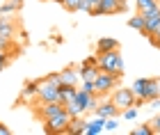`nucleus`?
<instances>
[{"label":"nucleus","mask_w":160,"mask_h":135,"mask_svg":"<svg viewBox=\"0 0 160 135\" xmlns=\"http://www.w3.org/2000/svg\"><path fill=\"white\" fill-rule=\"evenodd\" d=\"M133 92H135V105H147L153 98H158V80L156 78H135L133 82Z\"/></svg>","instance_id":"f257e3e1"},{"label":"nucleus","mask_w":160,"mask_h":135,"mask_svg":"<svg viewBox=\"0 0 160 135\" xmlns=\"http://www.w3.org/2000/svg\"><path fill=\"white\" fill-rule=\"evenodd\" d=\"M121 48H114V51L108 53H98V71H105V73H114L123 78V58H121Z\"/></svg>","instance_id":"f03ea898"},{"label":"nucleus","mask_w":160,"mask_h":135,"mask_svg":"<svg viewBox=\"0 0 160 135\" xmlns=\"http://www.w3.org/2000/svg\"><path fill=\"white\" fill-rule=\"evenodd\" d=\"M37 103H48V101H60V85L48 80L46 76L39 78V89H37V96H34Z\"/></svg>","instance_id":"7ed1b4c3"},{"label":"nucleus","mask_w":160,"mask_h":135,"mask_svg":"<svg viewBox=\"0 0 160 135\" xmlns=\"http://www.w3.org/2000/svg\"><path fill=\"white\" fill-rule=\"evenodd\" d=\"M119 80H121V76H114V73H105V71H98L96 78H94V87H96V94H98V96L112 94V92L119 87Z\"/></svg>","instance_id":"20e7f679"},{"label":"nucleus","mask_w":160,"mask_h":135,"mask_svg":"<svg viewBox=\"0 0 160 135\" xmlns=\"http://www.w3.org/2000/svg\"><path fill=\"white\" fill-rule=\"evenodd\" d=\"M69 122H71V115L64 110V112H60V115H55V117L46 119V122H41V128H43V133H48V135H62V133L67 135Z\"/></svg>","instance_id":"39448f33"},{"label":"nucleus","mask_w":160,"mask_h":135,"mask_svg":"<svg viewBox=\"0 0 160 135\" xmlns=\"http://www.w3.org/2000/svg\"><path fill=\"white\" fill-rule=\"evenodd\" d=\"M32 105V112H34V117L39 119V122H46V119L50 117H55V115H60V112H64L67 108L60 103V101H48V103H30Z\"/></svg>","instance_id":"423d86ee"},{"label":"nucleus","mask_w":160,"mask_h":135,"mask_svg":"<svg viewBox=\"0 0 160 135\" xmlns=\"http://www.w3.org/2000/svg\"><path fill=\"white\" fill-rule=\"evenodd\" d=\"M110 101L117 105V110H126L130 105H135V92H133V87H117L112 92Z\"/></svg>","instance_id":"0eeeda50"},{"label":"nucleus","mask_w":160,"mask_h":135,"mask_svg":"<svg viewBox=\"0 0 160 135\" xmlns=\"http://www.w3.org/2000/svg\"><path fill=\"white\" fill-rule=\"evenodd\" d=\"M76 103L85 112L87 110H96L98 108V94H89V92H85V89H78L76 92Z\"/></svg>","instance_id":"6e6552de"},{"label":"nucleus","mask_w":160,"mask_h":135,"mask_svg":"<svg viewBox=\"0 0 160 135\" xmlns=\"http://www.w3.org/2000/svg\"><path fill=\"white\" fill-rule=\"evenodd\" d=\"M144 37H149L151 32H156L160 28V7H156V9L151 12H144Z\"/></svg>","instance_id":"1a4fd4ad"},{"label":"nucleus","mask_w":160,"mask_h":135,"mask_svg":"<svg viewBox=\"0 0 160 135\" xmlns=\"http://www.w3.org/2000/svg\"><path fill=\"white\" fill-rule=\"evenodd\" d=\"M60 85H78L80 82V73H78V69L76 67H67V69H62L60 71Z\"/></svg>","instance_id":"9d476101"},{"label":"nucleus","mask_w":160,"mask_h":135,"mask_svg":"<svg viewBox=\"0 0 160 135\" xmlns=\"http://www.w3.org/2000/svg\"><path fill=\"white\" fill-rule=\"evenodd\" d=\"M108 14H121L117 0H101L96 7V16H108Z\"/></svg>","instance_id":"9b49d317"},{"label":"nucleus","mask_w":160,"mask_h":135,"mask_svg":"<svg viewBox=\"0 0 160 135\" xmlns=\"http://www.w3.org/2000/svg\"><path fill=\"white\" fill-rule=\"evenodd\" d=\"M0 34L7 39H14V34H16V21L9 18V16H2L0 18Z\"/></svg>","instance_id":"f8f14e48"},{"label":"nucleus","mask_w":160,"mask_h":135,"mask_svg":"<svg viewBox=\"0 0 160 135\" xmlns=\"http://www.w3.org/2000/svg\"><path fill=\"white\" fill-rule=\"evenodd\" d=\"M119 112H121V110H117V105H114L112 101H103V103H101L98 108H96V117H103V119L114 117V115L119 117Z\"/></svg>","instance_id":"ddd939ff"},{"label":"nucleus","mask_w":160,"mask_h":135,"mask_svg":"<svg viewBox=\"0 0 160 135\" xmlns=\"http://www.w3.org/2000/svg\"><path fill=\"white\" fill-rule=\"evenodd\" d=\"M114 48H121V44H119L117 39H112V37H103V39H98V41H96V55H98V53L114 51Z\"/></svg>","instance_id":"4468645a"},{"label":"nucleus","mask_w":160,"mask_h":135,"mask_svg":"<svg viewBox=\"0 0 160 135\" xmlns=\"http://www.w3.org/2000/svg\"><path fill=\"white\" fill-rule=\"evenodd\" d=\"M76 92H78V85H60V103L67 105L69 101H73Z\"/></svg>","instance_id":"2eb2a0df"},{"label":"nucleus","mask_w":160,"mask_h":135,"mask_svg":"<svg viewBox=\"0 0 160 135\" xmlns=\"http://www.w3.org/2000/svg\"><path fill=\"white\" fill-rule=\"evenodd\" d=\"M23 9V0H5L2 7H0V16H9L14 12H21Z\"/></svg>","instance_id":"dca6fc26"},{"label":"nucleus","mask_w":160,"mask_h":135,"mask_svg":"<svg viewBox=\"0 0 160 135\" xmlns=\"http://www.w3.org/2000/svg\"><path fill=\"white\" fill-rule=\"evenodd\" d=\"M37 89H39V78H37V80H25V85H23V89H21V98H18V103L23 101V98L37 96Z\"/></svg>","instance_id":"f3484780"},{"label":"nucleus","mask_w":160,"mask_h":135,"mask_svg":"<svg viewBox=\"0 0 160 135\" xmlns=\"http://www.w3.org/2000/svg\"><path fill=\"white\" fill-rule=\"evenodd\" d=\"M85 126H87L85 119H80V117H71V122H69V126H67V135L85 133Z\"/></svg>","instance_id":"a211bd4d"},{"label":"nucleus","mask_w":160,"mask_h":135,"mask_svg":"<svg viewBox=\"0 0 160 135\" xmlns=\"http://www.w3.org/2000/svg\"><path fill=\"white\" fill-rule=\"evenodd\" d=\"M103 126H105V119L103 117H96L94 122H87L85 135H98V133H103Z\"/></svg>","instance_id":"6ab92c4d"},{"label":"nucleus","mask_w":160,"mask_h":135,"mask_svg":"<svg viewBox=\"0 0 160 135\" xmlns=\"http://www.w3.org/2000/svg\"><path fill=\"white\" fill-rule=\"evenodd\" d=\"M135 7L140 14H144V12H151L156 7H160V0H135Z\"/></svg>","instance_id":"aec40b11"},{"label":"nucleus","mask_w":160,"mask_h":135,"mask_svg":"<svg viewBox=\"0 0 160 135\" xmlns=\"http://www.w3.org/2000/svg\"><path fill=\"white\" fill-rule=\"evenodd\" d=\"M78 73H80V80H94L98 73V67H85V64H80L78 67Z\"/></svg>","instance_id":"412c9836"},{"label":"nucleus","mask_w":160,"mask_h":135,"mask_svg":"<svg viewBox=\"0 0 160 135\" xmlns=\"http://www.w3.org/2000/svg\"><path fill=\"white\" fill-rule=\"evenodd\" d=\"M128 28H133V30H137V32L144 34V16H142L140 12H137V16H130L128 18Z\"/></svg>","instance_id":"4be33fe9"},{"label":"nucleus","mask_w":160,"mask_h":135,"mask_svg":"<svg viewBox=\"0 0 160 135\" xmlns=\"http://www.w3.org/2000/svg\"><path fill=\"white\" fill-rule=\"evenodd\" d=\"M101 0H82V12H87L89 16H96V7Z\"/></svg>","instance_id":"5701e85b"},{"label":"nucleus","mask_w":160,"mask_h":135,"mask_svg":"<svg viewBox=\"0 0 160 135\" xmlns=\"http://www.w3.org/2000/svg\"><path fill=\"white\" fill-rule=\"evenodd\" d=\"M64 108H67V112H69L71 117H80V115L85 112V110H82V108H80V105L76 103V98H73V101H69L67 105H64Z\"/></svg>","instance_id":"b1692460"},{"label":"nucleus","mask_w":160,"mask_h":135,"mask_svg":"<svg viewBox=\"0 0 160 135\" xmlns=\"http://www.w3.org/2000/svg\"><path fill=\"white\" fill-rule=\"evenodd\" d=\"M62 7L67 12H80V9H82V0H64Z\"/></svg>","instance_id":"393cba45"},{"label":"nucleus","mask_w":160,"mask_h":135,"mask_svg":"<svg viewBox=\"0 0 160 135\" xmlns=\"http://www.w3.org/2000/svg\"><path fill=\"white\" fill-rule=\"evenodd\" d=\"M117 128H119V119H117V115H114V117H108V119H105L103 131H108V133H114Z\"/></svg>","instance_id":"a878e982"},{"label":"nucleus","mask_w":160,"mask_h":135,"mask_svg":"<svg viewBox=\"0 0 160 135\" xmlns=\"http://www.w3.org/2000/svg\"><path fill=\"white\" fill-rule=\"evenodd\" d=\"M130 135H153V128H151V124H144V126H135Z\"/></svg>","instance_id":"bb28decb"},{"label":"nucleus","mask_w":160,"mask_h":135,"mask_svg":"<svg viewBox=\"0 0 160 135\" xmlns=\"http://www.w3.org/2000/svg\"><path fill=\"white\" fill-rule=\"evenodd\" d=\"M147 39L151 41V46H153V48H158V51H160V28H158L156 32H151Z\"/></svg>","instance_id":"cd10ccee"},{"label":"nucleus","mask_w":160,"mask_h":135,"mask_svg":"<svg viewBox=\"0 0 160 135\" xmlns=\"http://www.w3.org/2000/svg\"><path fill=\"white\" fill-rule=\"evenodd\" d=\"M80 64H85V67H98V58H96V55H92V58H85Z\"/></svg>","instance_id":"c85d7f7f"},{"label":"nucleus","mask_w":160,"mask_h":135,"mask_svg":"<svg viewBox=\"0 0 160 135\" xmlns=\"http://www.w3.org/2000/svg\"><path fill=\"white\" fill-rule=\"evenodd\" d=\"M123 117H126V119H135L137 117V108H135V105L126 108V110H123Z\"/></svg>","instance_id":"c756f323"},{"label":"nucleus","mask_w":160,"mask_h":135,"mask_svg":"<svg viewBox=\"0 0 160 135\" xmlns=\"http://www.w3.org/2000/svg\"><path fill=\"white\" fill-rule=\"evenodd\" d=\"M151 124V128H153V133H160V115L153 119V122H149Z\"/></svg>","instance_id":"7c9ffc66"},{"label":"nucleus","mask_w":160,"mask_h":135,"mask_svg":"<svg viewBox=\"0 0 160 135\" xmlns=\"http://www.w3.org/2000/svg\"><path fill=\"white\" fill-rule=\"evenodd\" d=\"M46 78H48V80H53V82H57V85L62 82V80H60V71H55V73H48Z\"/></svg>","instance_id":"2f4dec72"},{"label":"nucleus","mask_w":160,"mask_h":135,"mask_svg":"<svg viewBox=\"0 0 160 135\" xmlns=\"http://www.w3.org/2000/svg\"><path fill=\"white\" fill-rule=\"evenodd\" d=\"M117 5H119V12H128V0H117Z\"/></svg>","instance_id":"473e14b6"},{"label":"nucleus","mask_w":160,"mask_h":135,"mask_svg":"<svg viewBox=\"0 0 160 135\" xmlns=\"http://www.w3.org/2000/svg\"><path fill=\"white\" fill-rule=\"evenodd\" d=\"M9 133H12V131H9V128H7V126H5V124H0V135H9Z\"/></svg>","instance_id":"72a5a7b5"},{"label":"nucleus","mask_w":160,"mask_h":135,"mask_svg":"<svg viewBox=\"0 0 160 135\" xmlns=\"http://www.w3.org/2000/svg\"><path fill=\"white\" fill-rule=\"evenodd\" d=\"M156 80H158V94H160V76L156 78Z\"/></svg>","instance_id":"f704fd0d"},{"label":"nucleus","mask_w":160,"mask_h":135,"mask_svg":"<svg viewBox=\"0 0 160 135\" xmlns=\"http://www.w3.org/2000/svg\"><path fill=\"white\" fill-rule=\"evenodd\" d=\"M53 2H57V5H62V2H64V0H53Z\"/></svg>","instance_id":"c9c22d12"},{"label":"nucleus","mask_w":160,"mask_h":135,"mask_svg":"<svg viewBox=\"0 0 160 135\" xmlns=\"http://www.w3.org/2000/svg\"><path fill=\"white\" fill-rule=\"evenodd\" d=\"M39 2H48V0H39Z\"/></svg>","instance_id":"e433bc0d"},{"label":"nucleus","mask_w":160,"mask_h":135,"mask_svg":"<svg viewBox=\"0 0 160 135\" xmlns=\"http://www.w3.org/2000/svg\"><path fill=\"white\" fill-rule=\"evenodd\" d=\"M0 71H2V69H0Z\"/></svg>","instance_id":"4c0bfd02"}]
</instances>
